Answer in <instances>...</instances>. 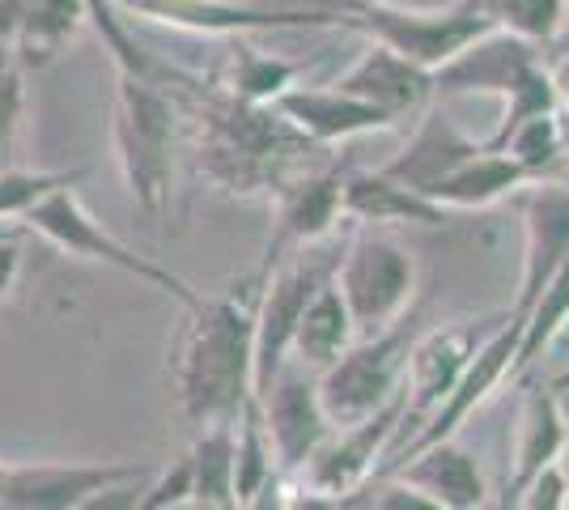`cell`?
<instances>
[{
  "instance_id": "ee69618b",
  "label": "cell",
  "mask_w": 569,
  "mask_h": 510,
  "mask_svg": "<svg viewBox=\"0 0 569 510\" xmlns=\"http://www.w3.org/2000/svg\"><path fill=\"white\" fill-rule=\"evenodd\" d=\"M268 4H319V9H340V4H353V0H268Z\"/></svg>"
},
{
  "instance_id": "ac0fdd59",
  "label": "cell",
  "mask_w": 569,
  "mask_h": 510,
  "mask_svg": "<svg viewBox=\"0 0 569 510\" xmlns=\"http://www.w3.org/2000/svg\"><path fill=\"white\" fill-rule=\"evenodd\" d=\"M332 86L370 102V107H379L382 116H391L396 123L408 120V116H421L433 102V73L412 64L400 51L375 43V39L361 48V56L336 77Z\"/></svg>"
},
{
  "instance_id": "7402d4cb",
  "label": "cell",
  "mask_w": 569,
  "mask_h": 510,
  "mask_svg": "<svg viewBox=\"0 0 569 510\" xmlns=\"http://www.w3.org/2000/svg\"><path fill=\"white\" fill-rule=\"evenodd\" d=\"M345 218L357 226H442L447 209L426 192L391 179L387 170H349L345 174Z\"/></svg>"
},
{
  "instance_id": "1f68e13d",
  "label": "cell",
  "mask_w": 569,
  "mask_h": 510,
  "mask_svg": "<svg viewBox=\"0 0 569 510\" xmlns=\"http://www.w3.org/2000/svg\"><path fill=\"white\" fill-rule=\"evenodd\" d=\"M566 146H569L566 123H561L557 111H548V116H536V120L519 123V128L510 132V141L501 146V153H510L531 179H552L557 167H561Z\"/></svg>"
},
{
  "instance_id": "74e56055",
  "label": "cell",
  "mask_w": 569,
  "mask_h": 510,
  "mask_svg": "<svg viewBox=\"0 0 569 510\" xmlns=\"http://www.w3.org/2000/svg\"><path fill=\"white\" fill-rule=\"evenodd\" d=\"M26 230L22 221L18 226H4L0 221V307L13 298L18 281H22V268H26Z\"/></svg>"
},
{
  "instance_id": "f6af8a7d",
  "label": "cell",
  "mask_w": 569,
  "mask_h": 510,
  "mask_svg": "<svg viewBox=\"0 0 569 510\" xmlns=\"http://www.w3.org/2000/svg\"><path fill=\"white\" fill-rule=\"evenodd\" d=\"M552 179H561V183L569 188V146H566V153H561V167H557V174H552Z\"/></svg>"
},
{
  "instance_id": "f546056e",
  "label": "cell",
  "mask_w": 569,
  "mask_h": 510,
  "mask_svg": "<svg viewBox=\"0 0 569 510\" xmlns=\"http://www.w3.org/2000/svg\"><path fill=\"white\" fill-rule=\"evenodd\" d=\"M26 69L13 43L0 39V170L18 167L26 137V116H30V94H26Z\"/></svg>"
},
{
  "instance_id": "4fadbf2b",
  "label": "cell",
  "mask_w": 569,
  "mask_h": 510,
  "mask_svg": "<svg viewBox=\"0 0 569 510\" xmlns=\"http://www.w3.org/2000/svg\"><path fill=\"white\" fill-rule=\"evenodd\" d=\"M519 213L522 277L519 293L510 302V316L522 323L569 256V188L561 179H531L527 188H519Z\"/></svg>"
},
{
  "instance_id": "4316f807",
  "label": "cell",
  "mask_w": 569,
  "mask_h": 510,
  "mask_svg": "<svg viewBox=\"0 0 569 510\" xmlns=\"http://www.w3.org/2000/svg\"><path fill=\"white\" fill-rule=\"evenodd\" d=\"M298 73H302V64L281 60V56H268L256 43H247V34H234L226 73L217 77V81L230 94L247 98V102H277L289 86H298Z\"/></svg>"
},
{
  "instance_id": "44dd1931",
  "label": "cell",
  "mask_w": 569,
  "mask_h": 510,
  "mask_svg": "<svg viewBox=\"0 0 569 510\" xmlns=\"http://www.w3.org/2000/svg\"><path fill=\"white\" fill-rule=\"evenodd\" d=\"M569 447V421L566 409H561V391L557 388H531L527 400H522V413L519 426H515V451H510V477H506V493H501V507L498 510H515L519 493L545 468L561 463Z\"/></svg>"
},
{
  "instance_id": "bcb514c9",
  "label": "cell",
  "mask_w": 569,
  "mask_h": 510,
  "mask_svg": "<svg viewBox=\"0 0 569 510\" xmlns=\"http://www.w3.org/2000/svg\"><path fill=\"white\" fill-rule=\"evenodd\" d=\"M552 388L561 391V388H569V366H566V374H561V379H557V383H552Z\"/></svg>"
},
{
  "instance_id": "5bb4252c",
  "label": "cell",
  "mask_w": 569,
  "mask_h": 510,
  "mask_svg": "<svg viewBox=\"0 0 569 510\" xmlns=\"http://www.w3.org/2000/svg\"><path fill=\"white\" fill-rule=\"evenodd\" d=\"M336 260L315 264V260H307V247H302V256L293 264L268 272L260 316H256V400L277 379V370L289 362V344H293V332H298V319H302L307 302L315 298V290L336 272Z\"/></svg>"
},
{
  "instance_id": "3957f363",
  "label": "cell",
  "mask_w": 569,
  "mask_h": 510,
  "mask_svg": "<svg viewBox=\"0 0 569 510\" xmlns=\"http://www.w3.org/2000/svg\"><path fill=\"white\" fill-rule=\"evenodd\" d=\"M183 132V107L167 81L119 73L116 77V162L123 170V183L132 204L144 218L162 221L174 183V146Z\"/></svg>"
},
{
  "instance_id": "4dcf8cb0",
  "label": "cell",
  "mask_w": 569,
  "mask_h": 510,
  "mask_svg": "<svg viewBox=\"0 0 569 510\" xmlns=\"http://www.w3.org/2000/svg\"><path fill=\"white\" fill-rule=\"evenodd\" d=\"M272 472H281V468L272 460V442H268V430H263L260 400H251L234 421V507L247 502Z\"/></svg>"
},
{
  "instance_id": "83f0119b",
  "label": "cell",
  "mask_w": 569,
  "mask_h": 510,
  "mask_svg": "<svg viewBox=\"0 0 569 510\" xmlns=\"http://www.w3.org/2000/svg\"><path fill=\"white\" fill-rule=\"evenodd\" d=\"M188 456L191 477H196V502L209 510H234V426L196 430Z\"/></svg>"
},
{
  "instance_id": "30bf717a",
  "label": "cell",
  "mask_w": 569,
  "mask_h": 510,
  "mask_svg": "<svg viewBox=\"0 0 569 510\" xmlns=\"http://www.w3.org/2000/svg\"><path fill=\"white\" fill-rule=\"evenodd\" d=\"M519 337H522V323L506 311V319H501L498 328L485 337V344L476 349V358L468 362L463 379H459L451 396L429 413V421L412 434V442H403V447H396V451H387V460H382V468H379V481L396 477V468L412 460L417 451H426V447L442 442V438H455L463 426H468V417H472L476 409H480V404L510 379V366H515V353H519Z\"/></svg>"
},
{
  "instance_id": "cb8c5ba5",
  "label": "cell",
  "mask_w": 569,
  "mask_h": 510,
  "mask_svg": "<svg viewBox=\"0 0 569 510\" xmlns=\"http://www.w3.org/2000/svg\"><path fill=\"white\" fill-rule=\"evenodd\" d=\"M332 277L315 290V298H310L302 319H298L293 344H289V358L302 362L307 370H315V374H323V370L357 340V323H353V316H349V307H345V298H340Z\"/></svg>"
},
{
  "instance_id": "c3c4849f",
  "label": "cell",
  "mask_w": 569,
  "mask_h": 510,
  "mask_svg": "<svg viewBox=\"0 0 569 510\" xmlns=\"http://www.w3.org/2000/svg\"><path fill=\"white\" fill-rule=\"evenodd\" d=\"M480 510H493V507H480Z\"/></svg>"
},
{
  "instance_id": "8992f818",
  "label": "cell",
  "mask_w": 569,
  "mask_h": 510,
  "mask_svg": "<svg viewBox=\"0 0 569 510\" xmlns=\"http://www.w3.org/2000/svg\"><path fill=\"white\" fill-rule=\"evenodd\" d=\"M22 226L30 230V234L48 239L51 247H60L64 256L119 268V272L137 277V281H144V286H153V290L170 293L183 311L200 302V293L191 290L179 272H170V268H162L158 260H149V256H141V251H132L128 243H119L116 234H111V230L81 204L77 188H56L51 196H43V200L22 218Z\"/></svg>"
},
{
  "instance_id": "277c9868",
  "label": "cell",
  "mask_w": 569,
  "mask_h": 510,
  "mask_svg": "<svg viewBox=\"0 0 569 510\" xmlns=\"http://www.w3.org/2000/svg\"><path fill=\"white\" fill-rule=\"evenodd\" d=\"M345 18V30H357L382 48L400 51L421 69H442L472 39L493 30V18L480 9V0H455L447 9H408L391 0H353L336 9Z\"/></svg>"
},
{
  "instance_id": "d4e9b609",
  "label": "cell",
  "mask_w": 569,
  "mask_h": 510,
  "mask_svg": "<svg viewBox=\"0 0 569 510\" xmlns=\"http://www.w3.org/2000/svg\"><path fill=\"white\" fill-rule=\"evenodd\" d=\"M531 183V174L510 158V153H501V149H480L472 162H463L459 170H451L433 192L429 200H438L447 213L451 209H489V204H498L501 196H515L519 188Z\"/></svg>"
},
{
  "instance_id": "7a4b0ae2",
  "label": "cell",
  "mask_w": 569,
  "mask_h": 510,
  "mask_svg": "<svg viewBox=\"0 0 569 510\" xmlns=\"http://www.w3.org/2000/svg\"><path fill=\"white\" fill-rule=\"evenodd\" d=\"M268 286V268L234 281L188 307V319L170 349V374L179 391V413L191 430L234 426L256 400V316Z\"/></svg>"
},
{
  "instance_id": "b9f144b4",
  "label": "cell",
  "mask_w": 569,
  "mask_h": 510,
  "mask_svg": "<svg viewBox=\"0 0 569 510\" xmlns=\"http://www.w3.org/2000/svg\"><path fill=\"white\" fill-rule=\"evenodd\" d=\"M284 489H289V477L284 472H272L247 502H238L234 510H284Z\"/></svg>"
},
{
  "instance_id": "603a6c76",
  "label": "cell",
  "mask_w": 569,
  "mask_h": 510,
  "mask_svg": "<svg viewBox=\"0 0 569 510\" xmlns=\"http://www.w3.org/2000/svg\"><path fill=\"white\" fill-rule=\"evenodd\" d=\"M396 477L417 486L421 493L438 498L447 510H480L493 507L489 502V486H485V472L472 460V451H463L455 438H442L426 451H417L408 463L396 468Z\"/></svg>"
},
{
  "instance_id": "d6a6232c",
  "label": "cell",
  "mask_w": 569,
  "mask_h": 510,
  "mask_svg": "<svg viewBox=\"0 0 569 510\" xmlns=\"http://www.w3.org/2000/svg\"><path fill=\"white\" fill-rule=\"evenodd\" d=\"M493 26L519 34L536 48H548L569 18V0H480Z\"/></svg>"
},
{
  "instance_id": "9a60e30c",
  "label": "cell",
  "mask_w": 569,
  "mask_h": 510,
  "mask_svg": "<svg viewBox=\"0 0 569 510\" xmlns=\"http://www.w3.org/2000/svg\"><path fill=\"white\" fill-rule=\"evenodd\" d=\"M345 174L349 170L340 162H328V167H310L307 174H298L289 188L272 196L277 204V230L268 239V251H263V264L272 268L284 260V251H302V247L323 243L332 234L340 218H345Z\"/></svg>"
},
{
  "instance_id": "60d3db41",
  "label": "cell",
  "mask_w": 569,
  "mask_h": 510,
  "mask_svg": "<svg viewBox=\"0 0 569 510\" xmlns=\"http://www.w3.org/2000/svg\"><path fill=\"white\" fill-rule=\"evenodd\" d=\"M284 510H345V502L332 498V493H323V489L307 486L298 477V481H289V489H284Z\"/></svg>"
},
{
  "instance_id": "7c38bea8",
  "label": "cell",
  "mask_w": 569,
  "mask_h": 510,
  "mask_svg": "<svg viewBox=\"0 0 569 510\" xmlns=\"http://www.w3.org/2000/svg\"><path fill=\"white\" fill-rule=\"evenodd\" d=\"M260 413L268 442H272V460L284 477L302 472L310 456L336 430L323 413V400H319V374L307 370L302 362H293V358L277 370V379L260 396Z\"/></svg>"
},
{
  "instance_id": "d590c367",
  "label": "cell",
  "mask_w": 569,
  "mask_h": 510,
  "mask_svg": "<svg viewBox=\"0 0 569 510\" xmlns=\"http://www.w3.org/2000/svg\"><path fill=\"white\" fill-rule=\"evenodd\" d=\"M196 502V477H191V456H179L170 468H153L144 481L141 510H179Z\"/></svg>"
},
{
  "instance_id": "d6986e66",
  "label": "cell",
  "mask_w": 569,
  "mask_h": 510,
  "mask_svg": "<svg viewBox=\"0 0 569 510\" xmlns=\"http://www.w3.org/2000/svg\"><path fill=\"white\" fill-rule=\"evenodd\" d=\"M272 107H277L302 137H310L315 146H323V149L345 146V141H353V137L391 132V128H396V120L382 116L379 107L345 94V90H336V86H289Z\"/></svg>"
},
{
  "instance_id": "7bdbcfd3",
  "label": "cell",
  "mask_w": 569,
  "mask_h": 510,
  "mask_svg": "<svg viewBox=\"0 0 569 510\" xmlns=\"http://www.w3.org/2000/svg\"><path fill=\"white\" fill-rule=\"evenodd\" d=\"M552 86H557V116L569 132V51L552 64Z\"/></svg>"
},
{
  "instance_id": "52a82bcc",
  "label": "cell",
  "mask_w": 569,
  "mask_h": 510,
  "mask_svg": "<svg viewBox=\"0 0 569 510\" xmlns=\"http://www.w3.org/2000/svg\"><path fill=\"white\" fill-rule=\"evenodd\" d=\"M119 13L188 30V34H260V30H345L336 9L319 4H268V0H111Z\"/></svg>"
},
{
  "instance_id": "6da1fadb",
  "label": "cell",
  "mask_w": 569,
  "mask_h": 510,
  "mask_svg": "<svg viewBox=\"0 0 569 510\" xmlns=\"http://www.w3.org/2000/svg\"><path fill=\"white\" fill-rule=\"evenodd\" d=\"M179 107L196 141V167L226 196L272 200L315 167V153H323V146L302 137L272 102H247L217 77H196L188 90H179Z\"/></svg>"
},
{
  "instance_id": "8fae6325",
  "label": "cell",
  "mask_w": 569,
  "mask_h": 510,
  "mask_svg": "<svg viewBox=\"0 0 569 510\" xmlns=\"http://www.w3.org/2000/svg\"><path fill=\"white\" fill-rule=\"evenodd\" d=\"M400 426H403V391L391 404H382L379 413L332 430L328 442L307 460V468L293 472V477H302L307 486L323 489V493H332V498H340L349 507L370 481H379V468L387 460L396 434H400Z\"/></svg>"
},
{
  "instance_id": "e575fe53",
  "label": "cell",
  "mask_w": 569,
  "mask_h": 510,
  "mask_svg": "<svg viewBox=\"0 0 569 510\" xmlns=\"http://www.w3.org/2000/svg\"><path fill=\"white\" fill-rule=\"evenodd\" d=\"M501 102H506V111H501L498 128H493V137L485 141V149H501L506 141H510V132H515L519 123L536 120V116H548V111H557V86H552V69H548V64L531 69V73L522 77L519 86L501 98Z\"/></svg>"
},
{
  "instance_id": "e0dca14e",
  "label": "cell",
  "mask_w": 569,
  "mask_h": 510,
  "mask_svg": "<svg viewBox=\"0 0 569 510\" xmlns=\"http://www.w3.org/2000/svg\"><path fill=\"white\" fill-rule=\"evenodd\" d=\"M153 463H9V477L0 489V507L4 510H77L94 489L123 481V477H141Z\"/></svg>"
},
{
  "instance_id": "ffe728a7",
  "label": "cell",
  "mask_w": 569,
  "mask_h": 510,
  "mask_svg": "<svg viewBox=\"0 0 569 510\" xmlns=\"http://www.w3.org/2000/svg\"><path fill=\"white\" fill-rule=\"evenodd\" d=\"M480 149H485V141L468 137V132L451 120V111L433 98L426 111H421L417 132L408 137V146L379 170H387L391 179H400V183L429 196L451 170H459L463 162H472Z\"/></svg>"
},
{
  "instance_id": "ba28073f",
  "label": "cell",
  "mask_w": 569,
  "mask_h": 510,
  "mask_svg": "<svg viewBox=\"0 0 569 510\" xmlns=\"http://www.w3.org/2000/svg\"><path fill=\"white\" fill-rule=\"evenodd\" d=\"M408 344L403 319L387 332L357 337L323 374H319V400L336 430L353 426L361 417L379 413L403 391V366H408Z\"/></svg>"
},
{
  "instance_id": "2e32d148",
  "label": "cell",
  "mask_w": 569,
  "mask_h": 510,
  "mask_svg": "<svg viewBox=\"0 0 569 510\" xmlns=\"http://www.w3.org/2000/svg\"><path fill=\"white\" fill-rule=\"evenodd\" d=\"M545 64V48L527 43L510 30H485L472 39L455 60L433 69V98H463V94H498L506 98L531 69Z\"/></svg>"
},
{
  "instance_id": "7dc6e473",
  "label": "cell",
  "mask_w": 569,
  "mask_h": 510,
  "mask_svg": "<svg viewBox=\"0 0 569 510\" xmlns=\"http://www.w3.org/2000/svg\"><path fill=\"white\" fill-rule=\"evenodd\" d=\"M4 477H9V463H0V489H4Z\"/></svg>"
},
{
  "instance_id": "5b68a950",
  "label": "cell",
  "mask_w": 569,
  "mask_h": 510,
  "mask_svg": "<svg viewBox=\"0 0 569 510\" xmlns=\"http://www.w3.org/2000/svg\"><path fill=\"white\" fill-rule=\"evenodd\" d=\"M336 290L357 323V337L396 328L417 298V256L379 226H357L345 256L336 260Z\"/></svg>"
},
{
  "instance_id": "f1b7e54d",
  "label": "cell",
  "mask_w": 569,
  "mask_h": 510,
  "mask_svg": "<svg viewBox=\"0 0 569 510\" xmlns=\"http://www.w3.org/2000/svg\"><path fill=\"white\" fill-rule=\"evenodd\" d=\"M566 323H569V256L566 264L557 268V277L548 281V290L540 293V302L531 307V316L522 319L519 353H515V366H510V379H519L536 358H545V349L561 337Z\"/></svg>"
},
{
  "instance_id": "9c48e42d",
  "label": "cell",
  "mask_w": 569,
  "mask_h": 510,
  "mask_svg": "<svg viewBox=\"0 0 569 510\" xmlns=\"http://www.w3.org/2000/svg\"><path fill=\"white\" fill-rule=\"evenodd\" d=\"M501 316H476V319H451L442 328H433L426 337L408 344V366H403V426H412V434L429 421V413L455 391L463 379L468 362L485 337L498 328ZM400 426V430H403Z\"/></svg>"
},
{
  "instance_id": "ab89813d",
  "label": "cell",
  "mask_w": 569,
  "mask_h": 510,
  "mask_svg": "<svg viewBox=\"0 0 569 510\" xmlns=\"http://www.w3.org/2000/svg\"><path fill=\"white\" fill-rule=\"evenodd\" d=\"M370 510H447L438 498L421 493L417 486H408L400 477H387L379 489V498L370 502Z\"/></svg>"
},
{
  "instance_id": "8d00e7d4",
  "label": "cell",
  "mask_w": 569,
  "mask_h": 510,
  "mask_svg": "<svg viewBox=\"0 0 569 510\" xmlns=\"http://www.w3.org/2000/svg\"><path fill=\"white\" fill-rule=\"evenodd\" d=\"M515 510H569V472L561 463L545 468L531 486L519 493Z\"/></svg>"
},
{
  "instance_id": "484cf974",
  "label": "cell",
  "mask_w": 569,
  "mask_h": 510,
  "mask_svg": "<svg viewBox=\"0 0 569 510\" xmlns=\"http://www.w3.org/2000/svg\"><path fill=\"white\" fill-rule=\"evenodd\" d=\"M86 26V0H34L13 34V51L26 69H48Z\"/></svg>"
},
{
  "instance_id": "f35d334b",
  "label": "cell",
  "mask_w": 569,
  "mask_h": 510,
  "mask_svg": "<svg viewBox=\"0 0 569 510\" xmlns=\"http://www.w3.org/2000/svg\"><path fill=\"white\" fill-rule=\"evenodd\" d=\"M153 477V468L141 472V477H123V481H111V486L94 489L77 510H141V493L144 481Z\"/></svg>"
},
{
  "instance_id": "836d02e7",
  "label": "cell",
  "mask_w": 569,
  "mask_h": 510,
  "mask_svg": "<svg viewBox=\"0 0 569 510\" xmlns=\"http://www.w3.org/2000/svg\"><path fill=\"white\" fill-rule=\"evenodd\" d=\"M86 174H90V167H72V170L9 167V170H0V221H22L43 196H51L56 188H77Z\"/></svg>"
}]
</instances>
